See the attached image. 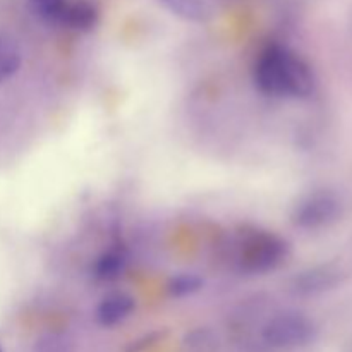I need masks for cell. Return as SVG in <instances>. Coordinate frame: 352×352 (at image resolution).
<instances>
[{"instance_id": "cell-3", "label": "cell", "mask_w": 352, "mask_h": 352, "mask_svg": "<svg viewBox=\"0 0 352 352\" xmlns=\"http://www.w3.org/2000/svg\"><path fill=\"white\" fill-rule=\"evenodd\" d=\"M261 337L274 349H299L315 340L316 329L302 313L285 311L272 316L265 323Z\"/></svg>"}, {"instance_id": "cell-8", "label": "cell", "mask_w": 352, "mask_h": 352, "mask_svg": "<svg viewBox=\"0 0 352 352\" xmlns=\"http://www.w3.org/2000/svg\"><path fill=\"white\" fill-rule=\"evenodd\" d=\"M126 268V256H124L122 251L119 250H110L107 253H103L102 256L96 260L95 268H93V274L98 280H116L117 277H120V274Z\"/></svg>"}, {"instance_id": "cell-9", "label": "cell", "mask_w": 352, "mask_h": 352, "mask_svg": "<svg viewBox=\"0 0 352 352\" xmlns=\"http://www.w3.org/2000/svg\"><path fill=\"white\" fill-rule=\"evenodd\" d=\"M182 347H184V352H217L219 351V337L215 336L213 330L199 327V329L191 330L184 337Z\"/></svg>"}, {"instance_id": "cell-6", "label": "cell", "mask_w": 352, "mask_h": 352, "mask_svg": "<svg viewBox=\"0 0 352 352\" xmlns=\"http://www.w3.org/2000/svg\"><path fill=\"white\" fill-rule=\"evenodd\" d=\"M172 16L188 23H206L212 17V9L205 0H158Z\"/></svg>"}, {"instance_id": "cell-10", "label": "cell", "mask_w": 352, "mask_h": 352, "mask_svg": "<svg viewBox=\"0 0 352 352\" xmlns=\"http://www.w3.org/2000/svg\"><path fill=\"white\" fill-rule=\"evenodd\" d=\"M21 67V54L16 45L0 36V82L12 78Z\"/></svg>"}, {"instance_id": "cell-11", "label": "cell", "mask_w": 352, "mask_h": 352, "mask_svg": "<svg viewBox=\"0 0 352 352\" xmlns=\"http://www.w3.org/2000/svg\"><path fill=\"white\" fill-rule=\"evenodd\" d=\"M69 0H30L31 12L47 23H60Z\"/></svg>"}, {"instance_id": "cell-12", "label": "cell", "mask_w": 352, "mask_h": 352, "mask_svg": "<svg viewBox=\"0 0 352 352\" xmlns=\"http://www.w3.org/2000/svg\"><path fill=\"white\" fill-rule=\"evenodd\" d=\"M201 285L203 282L198 275L182 274L172 278L170 284H168V292H170L172 298H186V296H191L195 292H198L201 289Z\"/></svg>"}, {"instance_id": "cell-5", "label": "cell", "mask_w": 352, "mask_h": 352, "mask_svg": "<svg viewBox=\"0 0 352 352\" xmlns=\"http://www.w3.org/2000/svg\"><path fill=\"white\" fill-rule=\"evenodd\" d=\"M134 308H136V301L133 296L113 292L103 298L96 308V322L102 327H116L129 318Z\"/></svg>"}, {"instance_id": "cell-4", "label": "cell", "mask_w": 352, "mask_h": 352, "mask_svg": "<svg viewBox=\"0 0 352 352\" xmlns=\"http://www.w3.org/2000/svg\"><path fill=\"white\" fill-rule=\"evenodd\" d=\"M337 203L329 195H311L302 199L292 212V222L301 229H315L336 217Z\"/></svg>"}, {"instance_id": "cell-1", "label": "cell", "mask_w": 352, "mask_h": 352, "mask_svg": "<svg viewBox=\"0 0 352 352\" xmlns=\"http://www.w3.org/2000/svg\"><path fill=\"white\" fill-rule=\"evenodd\" d=\"M254 82L263 95L275 98H306L315 89V78L301 57L280 45L261 52Z\"/></svg>"}, {"instance_id": "cell-7", "label": "cell", "mask_w": 352, "mask_h": 352, "mask_svg": "<svg viewBox=\"0 0 352 352\" xmlns=\"http://www.w3.org/2000/svg\"><path fill=\"white\" fill-rule=\"evenodd\" d=\"M98 12L88 2H69L60 23L79 31H88L95 26Z\"/></svg>"}, {"instance_id": "cell-2", "label": "cell", "mask_w": 352, "mask_h": 352, "mask_svg": "<svg viewBox=\"0 0 352 352\" xmlns=\"http://www.w3.org/2000/svg\"><path fill=\"white\" fill-rule=\"evenodd\" d=\"M287 258V244L278 236L263 230L246 234L239 244V267L246 274L274 272Z\"/></svg>"}, {"instance_id": "cell-13", "label": "cell", "mask_w": 352, "mask_h": 352, "mask_svg": "<svg viewBox=\"0 0 352 352\" xmlns=\"http://www.w3.org/2000/svg\"><path fill=\"white\" fill-rule=\"evenodd\" d=\"M72 340L64 333H45L36 342V352H72Z\"/></svg>"}, {"instance_id": "cell-14", "label": "cell", "mask_w": 352, "mask_h": 352, "mask_svg": "<svg viewBox=\"0 0 352 352\" xmlns=\"http://www.w3.org/2000/svg\"><path fill=\"white\" fill-rule=\"evenodd\" d=\"M0 352H2V349H0Z\"/></svg>"}]
</instances>
